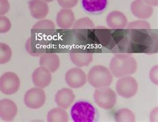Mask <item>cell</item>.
Listing matches in <instances>:
<instances>
[{
	"instance_id": "6da1fadb",
	"label": "cell",
	"mask_w": 158,
	"mask_h": 122,
	"mask_svg": "<svg viewBox=\"0 0 158 122\" xmlns=\"http://www.w3.org/2000/svg\"><path fill=\"white\" fill-rule=\"evenodd\" d=\"M138 63L135 59L128 54H117L111 58L110 70L115 78H122L136 72Z\"/></svg>"
},
{
	"instance_id": "7a4b0ae2",
	"label": "cell",
	"mask_w": 158,
	"mask_h": 122,
	"mask_svg": "<svg viewBox=\"0 0 158 122\" xmlns=\"http://www.w3.org/2000/svg\"><path fill=\"white\" fill-rule=\"evenodd\" d=\"M87 79L89 85L97 88L109 87L113 82V75L106 67L102 65L94 66L87 75Z\"/></svg>"
},
{
	"instance_id": "3957f363",
	"label": "cell",
	"mask_w": 158,
	"mask_h": 122,
	"mask_svg": "<svg viewBox=\"0 0 158 122\" xmlns=\"http://www.w3.org/2000/svg\"><path fill=\"white\" fill-rule=\"evenodd\" d=\"M70 114L75 122H93L95 120L97 110L89 102L81 100L73 105Z\"/></svg>"
},
{
	"instance_id": "277c9868",
	"label": "cell",
	"mask_w": 158,
	"mask_h": 122,
	"mask_svg": "<svg viewBox=\"0 0 158 122\" xmlns=\"http://www.w3.org/2000/svg\"><path fill=\"white\" fill-rule=\"evenodd\" d=\"M94 99L99 107L109 110L117 103V94L109 87L97 88L94 94Z\"/></svg>"
},
{
	"instance_id": "5b68a950",
	"label": "cell",
	"mask_w": 158,
	"mask_h": 122,
	"mask_svg": "<svg viewBox=\"0 0 158 122\" xmlns=\"http://www.w3.org/2000/svg\"><path fill=\"white\" fill-rule=\"evenodd\" d=\"M138 82L131 75L120 78L115 86L118 94L126 99H130L135 96L138 91Z\"/></svg>"
},
{
	"instance_id": "8992f818",
	"label": "cell",
	"mask_w": 158,
	"mask_h": 122,
	"mask_svg": "<svg viewBox=\"0 0 158 122\" xmlns=\"http://www.w3.org/2000/svg\"><path fill=\"white\" fill-rule=\"evenodd\" d=\"M20 86V79L14 72L7 71L0 77V91L3 94L11 95L16 94Z\"/></svg>"
},
{
	"instance_id": "52a82bcc",
	"label": "cell",
	"mask_w": 158,
	"mask_h": 122,
	"mask_svg": "<svg viewBox=\"0 0 158 122\" xmlns=\"http://www.w3.org/2000/svg\"><path fill=\"white\" fill-rule=\"evenodd\" d=\"M24 103L27 107L32 109H38L46 101V95L42 88L37 87L29 90L24 95Z\"/></svg>"
},
{
	"instance_id": "ba28073f",
	"label": "cell",
	"mask_w": 158,
	"mask_h": 122,
	"mask_svg": "<svg viewBox=\"0 0 158 122\" xmlns=\"http://www.w3.org/2000/svg\"><path fill=\"white\" fill-rule=\"evenodd\" d=\"M65 81L69 87L78 89L85 85L88 79L86 74L80 68H73L65 73Z\"/></svg>"
},
{
	"instance_id": "9c48e42d",
	"label": "cell",
	"mask_w": 158,
	"mask_h": 122,
	"mask_svg": "<svg viewBox=\"0 0 158 122\" xmlns=\"http://www.w3.org/2000/svg\"><path fill=\"white\" fill-rule=\"evenodd\" d=\"M130 9L132 14L139 19L150 18L153 14V7L143 0H134L131 3Z\"/></svg>"
},
{
	"instance_id": "30bf717a",
	"label": "cell",
	"mask_w": 158,
	"mask_h": 122,
	"mask_svg": "<svg viewBox=\"0 0 158 122\" xmlns=\"http://www.w3.org/2000/svg\"><path fill=\"white\" fill-rule=\"evenodd\" d=\"M31 79L35 87L44 89L51 83L52 79V73L45 67L40 65L33 72Z\"/></svg>"
},
{
	"instance_id": "8fae6325",
	"label": "cell",
	"mask_w": 158,
	"mask_h": 122,
	"mask_svg": "<svg viewBox=\"0 0 158 122\" xmlns=\"http://www.w3.org/2000/svg\"><path fill=\"white\" fill-rule=\"evenodd\" d=\"M18 106L10 99L0 100V118L5 121H11L18 114Z\"/></svg>"
},
{
	"instance_id": "7c38bea8",
	"label": "cell",
	"mask_w": 158,
	"mask_h": 122,
	"mask_svg": "<svg viewBox=\"0 0 158 122\" xmlns=\"http://www.w3.org/2000/svg\"><path fill=\"white\" fill-rule=\"evenodd\" d=\"M28 7L31 15L37 19H42L49 14V8L47 2L42 0H30Z\"/></svg>"
},
{
	"instance_id": "4fadbf2b",
	"label": "cell",
	"mask_w": 158,
	"mask_h": 122,
	"mask_svg": "<svg viewBox=\"0 0 158 122\" xmlns=\"http://www.w3.org/2000/svg\"><path fill=\"white\" fill-rule=\"evenodd\" d=\"M76 95L69 88H63L58 91L55 95V102L58 107L64 109H69L74 102Z\"/></svg>"
},
{
	"instance_id": "5bb4252c",
	"label": "cell",
	"mask_w": 158,
	"mask_h": 122,
	"mask_svg": "<svg viewBox=\"0 0 158 122\" xmlns=\"http://www.w3.org/2000/svg\"><path fill=\"white\" fill-rule=\"evenodd\" d=\"M107 26L111 29H123L127 26V18L119 11H113L106 17Z\"/></svg>"
},
{
	"instance_id": "9a60e30c",
	"label": "cell",
	"mask_w": 158,
	"mask_h": 122,
	"mask_svg": "<svg viewBox=\"0 0 158 122\" xmlns=\"http://www.w3.org/2000/svg\"><path fill=\"white\" fill-rule=\"evenodd\" d=\"M76 19L72 9H62L58 12L56 16L57 26L61 29H69L72 27Z\"/></svg>"
},
{
	"instance_id": "2e32d148",
	"label": "cell",
	"mask_w": 158,
	"mask_h": 122,
	"mask_svg": "<svg viewBox=\"0 0 158 122\" xmlns=\"http://www.w3.org/2000/svg\"><path fill=\"white\" fill-rule=\"evenodd\" d=\"M40 65L45 67L51 73H55L60 66V59L56 53H44L40 56Z\"/></svg>"
},
{
	"instance_id": "e0dca14e",
	"label": "cell",
	"mask_w": 158,
	"mask_h": 122,
	"mask_svg": "<svg viewBox=\"0 0 158 122\" xmlns=\"http://www.w3.org/2000/svg\"><path fill=\"white\" fill-rule=\"evenodd\" d=\"M82 7L89 14H99L104 11L107 6V0H82Z\"/></svg>"
},
{
	"instance_id": "ac0fdd59",
	"label": "cell",
	"mask_w": 158,
	"mask_h": 122,
	"mask_svg": "<svg viewBox=\"0 0 158 122\" xmlns=\"http://www.w3.org/2000/svg\"><path fill=\"white\" fill-rule=\"evenodd\" d=\"M70 60L78 68L88 66L93 61V54L89 52H72L69 54Z\"/></svg>"
},
{
	"instance_id": "d6986e66",
	"label": "cell",
	"mask_w": 158,
	"mask_h": 122,
	"mask_svg": "<svg viewBox=\"0 0 158 122\" xmlns=\"http://www.w3.org/2000/svg\"><path fill=\"white\" fill-rule=\"evenodd\" d=\"M47 121L49 122H68L69 116L65 109L61 107H56L51 109L47 115Z\"/></svg>"
},
{
	"instance_id": "ffe728a7",
	"label": "cell",
	"mask_w": 158,
	"mask_h": 122,
	"mask_svg": "<svg viewBox=\"0 0 158 122\" xmlns=\"http://www.w3.org/2000/svg\"><path fill=\"white\" fill-rule=\"evenodd\" d=\"M114 118L118 122H133L135 120L134 113L128 108L119 109L115 113Z\"/></svg>"
},
{
	"instance_id": "44dd1931",
	"label": "cell",
	"mask_w": 158,
	"mask_h": 122,
	"mask_svg": "<svg viewBox=\"0 0 158 122\" xmlns=\"http://www.w3.org/2000/svg\"><path fill=\"white\" fill-rule=\"evenodd\" d=\"M12 57V49L9 45L0 43V65L9 62Z\"/></svg>"
},
{
	"instance_id": "7402d4cb",
	"label": "cell",
	"mask_w": 158,
	"mask_h": 122,
	"mask_svg": "<svg viewBox=\"0 0 158 122\" xmlns=\"http://www.w3.org/2000/svg\"><path fill=\"white\" fill-rule=\"evenodd\" d=\"M72 27L73 29H92L95 26L92 20L89 18H81L75 21Z\"/></svg>"
},
{
	"instance_id": "603a6c76",
	"label": "cell",
	"mask_w": 158,
	"mask_h": 122,
	"mask_svg": "<svg viewBox=\"0 0 158 122\" xmlns=\"http://www.w3.org/2000/svg\"><path fill=\"white\" fill-rule=\"evenodd\" d=\"M55 23L52 20L45 19L40 20L33 26L34 29H55Z\"/></svg>"
},
{
	"instance_id": "cb8c5ba5",
	"label": "cell",
	"mask_w": 158,
	"mask_h": 122,
	"mask_svg": "<svg viewBox=\"0 0 158 122\" xmlns=\"http://www.w3.org/2000/svg\"><path fill=\"white\" fill-rule=\"evenodd\" d=\"M129 29H150L151 26L147 21L143 19H139L131 22L127 25Z\"/></svg>"
},
{
	"instance_id": "d4e9b609",
	"label": "cell",
	"mask_w": 158,
	"mask_h": 122,
	"mask_svg": "<svg viewBox=\"0 0 158 122\" xmlns=\"http://www.w3.org/2000/svg\"><path fill=\"white\" fill-rule=\"evenodd\" d=\"M11 28V22L6 16H0V33H6Z\"/></svg>"
},
{
	"instance_id": "484cf974",
	"label": "cell",
	"mask_w": 158,
	"mask_h": 122,
	"mask_svg": "<svg viewBox=\"0 0 158 122\" xmlns=\"http://www.w3.org/2000/svg\"><path fill=\"white\" fill-rule=\"evenodd\" d=\"M57 2L62 8L72 9L77 6L79 0H57Z\"/></svg>"
},
{
	"instance_id": "4316f807",
	"label": "cell",
	"mask_w": 158,
	"mask_h": 122,
	"mask_svg": "<svg viewBox=\"0 0 158 122\" xmlns=\"http://www.w3.org/2000/svg\"><path fill=\"white\" fill-rule=\"evenodd\" d=\"M10 10L9 0H0V16L5 15Z\"/></svg>"
},
{
	"instance_id": "83f0119b",
	"label": "cell",
	"mask_w": 158,
	"mask_h": 122,
	"mask_svg": "<svg viewBox=\"0 0 158 122\" xmlns=\"http://www.w3.org/2000/svg\"><path fill=\"white\" fill-rule=\"evenodd\" d=\"M149 79L155 85H158V65L153 66L149 71Z\"/></svg>"
},
{
	"instance_id": "f1b7e54d",
	"label": "cell",
	"mask_w": 158,
	"mask_h": 122,
	"mask_svg": "<svg viewBox=\"0 0 158 122\" xmlns=\"http://www.w3.org/2000/svg\"><path fill=\"white\" fill-rule=\"evenodd\" d=\"M143 1L152 7H157L158 6V0H143Z\"/></svg>"
},
{
	"instance_id": "f546056e",
	"label": "cell",
	"mask_w": 158,
	"mask_h": 122,
	"mask_svg": "<svg viewBox=\"0 0 158 122\" xmlns=\"http://www.w3.org/2000/svg\"><path fill=\"white\" fill-rule=\"evenodd\" d=\"M42 1H44L45 2H47V3H50V2H53V1H54V0H42Z\"/></svg>"
}]
</instances>
